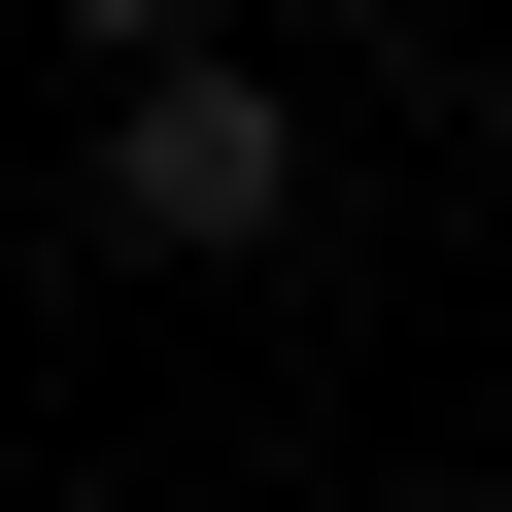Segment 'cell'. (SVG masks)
<instances>
[{"label": "cell", "instance_id": "1", "mask_svg": "<svg viewBox=\"0 0 512 512\" xmlns=\"http://www.w3.org/2000/svg\"><path fill=\"white\" fill-rule=\"evenodd\" d=\"M103 239H137V274H239V239H308V103L239 69V35L103 69Z\"/></svg>", "mask_w": 512, "mask_h": 512}, {"label": "cell", "instance_id": "2", "mask_svg": "<svg viewBox=\"0 0 512 512\" xmlns=\"http://www.w3.org/2000/svg\"><path fill=\"white\" fill-rule=\"evenodd\" d=\"M171 35H205V0H69V69H171Z\"/></svg>", "mask_w": 512, "mask_h": 512}]
</instances>
